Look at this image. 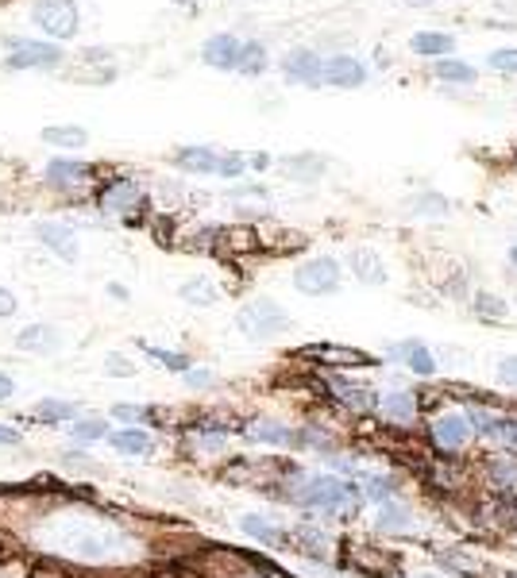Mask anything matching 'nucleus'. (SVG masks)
Masks as SVG:
<instances>
[{
	"label": "nucleus",
	"instance_id": "f257e3e1",
	"mask_svg": "<svg viewBox=\"0 0 517 578\" xmlns=\"http://www.w3.org/2000/svg\"><path fill=\"white\" fill-rule=\"evenodd\" d=\"M294 501L309 505L317 513H352L363 501V489H359L352 479H336V474H309L306 486L294 489Z\"/></svg>",
	"mask_w": 517,
	"mask_h": 578
},
{
	"label": "nucleus",
	"instance_id": "f03ea898",
	"mask_svg": "<svg viewBox=\"0 0 517 578\" xmlns=\"http://www.w3.org/2000/svg\"><path fill=\"white\" fill-rule=\"evenodd\" d=\"M236 328L248 340H275V336H282L286 328H294V321H290V312H286L278 301L258 297V301H248V305L236 312Z\"/></svg>",
	"mask_w": 517,
	"mask_h": 578
},
{
	"label": "nucleus",
	"instance_id": "7ed1b4c3",
	"mask_svg": "<svg viewBox=\"0 0 517 578\" xmlns=\"http://www.w3.org/2000/svg\"><path fill=\"white\" fill-rule=\"evenodd\" d=\"M32 23L42 35H51V42L54 39H74L78 35V5L74 0H35Z\"/></svg>",
	"mask_w": 517,
	"mask_h": 578
},
{
	"label": "nucleus",
	"instance_id": "20e7f679",
	"mask_svg": "<svg viewBox=\"0 0 517 578\" xmlns=\"http://www.w3.org/2000/svg\"><path fill=\"white\" fill-rule=\"evenodd\" d=\"M62 47L59 42H42V39H12L5 66L8 70H54L62 66Z\"/></svg>",
	"mask_w": 517,
	"mask_h": 578
},
{
	"label": "nucleus",
	"instance_id": "39448f33",
	"mask_svg": "<svg viewBox=\"0 0 517 578\" xmlns=\"http://www.w3.org/2000/svg\"><path fill=\"white\" fill-rule=\"evenodd\" d=\"M294 285L301 289V294L309 297H321V294H336L340 289V266L336 258H309V263H301L294 270Z\"/></svg>",
	"mask_w": 517,
	"mask_h": 578
},
{
	"label": "nucleus",
	"instance_id": "423d86ee",
	"mask_svg": "<svg viewBox=\"0 0 517 578\" xmlns=\"http://www.w3.org/2000/svg\"><path fill=\"white\" fill-rule=\"evenodd\" d=\"M367 81L363 62H355L352 54H333L321 58V85H336V89H359Z\"/></svg>",
	"mask_w": 517,
	"mask_h": 578
},
{
	"label": "nucleus",
	"instance_id": "0eeeda50",
	"mask_svg": "<svg viewBox=\"0 0 517 578\" xmlns=\"http://www.w3.org/2000/svg\"><path fill=\"white\" fill-rule=\"evenodd\" d=\"M35 239H39L47 251L59 255L62 263H74V258H78L74 228H66V224H59V220H39V224H35Z\"/></svg>",
	"mask_w": 517,
	"mask_h": 578
},
{
	"label": "nucleus",
	"instance_id": "6e6552de",
	"mask_svg": "<svg viewBox=\"0 0 517 578\" xmlns=\"http://www.w3.org/2000/svg\"><path fill=\"white\" fill-rule=\"evenodd\" d=\"M390 359H398L401 367H406L409 374H418V378H433L437 374V359L433 351L421 343V340H401L390 347Z\"/></svg>",
	"mask_w": 517,
	"mask_h": 578
},
{
	"label": "nucleus",
	"instance_id": "1a4fd4ad",
	"mask_svg": "<svg viewBox=\"0 0 517 578\" xmlns=\"http://www.w3.org/2000/svg\"><path fill=\"white\" fill-rule=\"evenodd\" d=\"M240 51H243V42L236 35H209L205 39V47H201V58H205V66L212 70H240Z\"/></svg>",
	"mask_w": 517,
	"mask_h": 578
},
{
	"label": "nucleus",
	"instance_id": "9d476101",
	"mask_svg": "<svg viewBox=\"0 0 517 578\" xmlns=\"http://www.w3.org/2000/svg\"><path fill=\"white\" fill-rule=\"evenodd\" d=\"M89 173H93L89 163H78V158H54V163H47V170H42V178H47V185H54V190H74V185H81Z\"/></svg>",
	"mask_w": 517,
	"mask_h": 578
},
{
	"label": "nucleus",
	"instance_id": "9b49d317",
	"mask_svg": "<svg viewBox=\"0 0 517 578\" xmlns=\"http://www.w3.org/2000/svg\"><path fill=\"white\" fill-rule=\"evenodd\" d=\"M471 436V428H467V416L464 413H444L437 416V424H433V440L437 447H444V452H456V447H464Z\"/></svg>",
	"mask_w": 517,
	"mask_h": 578
},
{
	"label": "nucleus",
	"instance_id": "f8f14e48",
	"mask_svg": "<svg viewBox=\"0 0 517 578\" xmlns=\"http://www.w3.org/2000/svg\"><path fill=\"white\" fill-rule=\"evenodd\" d=\"M286 78L290 81H306V85H321V54H313V51H294V54H286Z\"/></svg>",
	"mask_w": 517,
	"mask_h": 578
},
{
	"label": "nucleus",
	"instance_id": "ddd939ff",
	"mask_svg": "<svg viewBox=\"0 0 517 578\" xmlns=\"http://www.w3.org/2000/svg\"><path fill=\"white\" fill-rule=\"evenodd\" d=\"M139 185L136 182H127V178H120V182H112L105 193H100V212H132L136 205H139Z\"/></svg>",
	"mask_w": 517,
	"mask_h": 578
},
{
	"label": "nucleus",
	"instance_id": "4468645a",
	"mask_svg": "<svg viewBox=\"0 0 517 578\" xmlns=\"http://www.w3.org/2000/svg\"><path fill=\"white\" fill-rule=\"evenodd\" d=\"M248 436L255 443H270V447H301V432H294L290 424H275V421H255L248 428Z\"/></svg>",
	"mask_w": 517,
	"mask_h": 578
},
{
	"label": "nucleus",
	"instance_id": "2eb2a0df",
	"mask_svg": "<svg viewBox=\"0 0 517 578\" xmlns=\"http://www.w3.org/2000/svg\"><path fill=\"white\" fill-rule=\"evenodd\" d=\"M348 266H352V274L363 285H382L386 282V266H382V258L375 255V251H367V247H355L352 255H348Z\"/></svg>",
	"mask_w": 517,
	"mask_h": 578
},
{
	"label": "nucleus",
	"instance_id": "dca6fc26",
	"mask_svg": "<svg viewBox=\"0 0 517 578\" xmlns=\"http://www.w3.org/2000/svg\"><path fill=\"white\" fill-rule=\"evenodd\" d=\"M359 482V489H363V498H371V501H394V494H398V479H390V474H379V471H359L355 474Z\"/></svg>",
	"mask_w": 517,
	"mask_h": 578
},
{
	"label": "nucleus",
	"instance_id": "f3484780",
	"mask_svg": "<svg viewBox=\"0 0 517 578\" xmlns=\"http://www.w3.org/2000/svg\"><path fill=\"white\" fill-rule=\"evenodd\" d=\"M59 343H62V336L51 324H32V328H24L20 336H16L20 351H54Z\"/></svg>",
	"mask_w": 517,
	"mask_h": 578
},
{
	"label": "nucleus",
	"instance_id": "a211bd4d",
	"mask_svg": "<svg viewBox=\"0 0 517 578\" xmlns=\"http://www.w3.org/2000/svg\"><path fill=\"white\" fill-rule=\"evenodd\" d=\"M108 443L117 447L120 455H151V447H155V440H151L143 428H120V432H108Z\"/></svg>",
	"mask_w": 517,
	"mask_h": 578
},
{
	"label": "nucleus",
	"instance_id": "6ab92c4d",
	"mask_svg": "<svg viewBox=\"0 0 517 578\" xmlns=\"http://www.w3.org/2000/svg\"><path fill=\"white\" fill-rule=\"evenodd\" d=\"M379 409H382V416L406 424V421H413V413H418V401H413V394H406V389H390V394L379 397Z\"/></svg>",
	"mask_w": 517,
	"mask_h": 578
},
{
	"label": "nucleus",
	"instance_id": "aec40b11",
	"mask_svg": "<svg viewBox=\"0 0 517 578\" xmlns=\"http://www.w3.org/2000/svg\"><path fill=\"white\" fill-rule=\"evenodd\" d=\"M240 528L248 532L251 540H258V544H263V547H278V540L286 536L282 528H275L267 517H258V513H243V517H240Z\"/></svg>",
	"mask_w": 517,
	"mask_h": 578
},
{
	"label": "nucleus",
	"instance_id": "412c9836",
	"mask_svg": "<svg viewBox=\"0 0 517 578\" xmlns=\"http://www.w3.org/2000/svg\"><path fill=\"white\" fill-rule=\"evenodd\" d=\"M178 166L193 170V173H217L221 154L212 151V147H182L178 151Z\"/></svg>",
	"mask_w": 517,
	"mask_h": 578
},
{
	"label": "nucleus",
	"instance_id": "4be33fe9",
	"mask_svg": "<svg viewBox=\"0 0 517 578\" xmlns=\"http://www.w3.org/2000/svg\"><path fill=\"white\" fill-rule=\"evenodd\" d=\"M452 51H456V39L452 35H440V32H418V35H413V54L448 58Z\"/></svg>",
	"mask_w": 517,
	"mask_h": 578
},
{
	"label": "nucleus",
	"instance_id": "5701e85b",
	"mask_svg": "<svg viewBox=\"0 0 517 578\" xmlns=\"http://www.w3.org/2000/svg\"><path fill=\"white\" fill-rule=\"evenodd\" d=\"M178 294H182L185 305H201V309H209V305H217V301H221V289L212 285L209 278H193V282H185V285L178 289Z\"/></svg>",
	"mask_w": 517,
	"mask_h": 578
},
{
	"label": "nucleus",
	"instance_id": "b1692460",
	"mask_svg": "<svg viewBox=\"0 0 517 578\" xmlns=\"http://www.w3.org/2000/svg\"><path fill=\"white\" fill-rule=\"evenodd\" d=\"M85 127H74V124H66V127H42V143L47 147H70V151H78L85 147Z\"/></svg>",
	"mask_w": 517,
	"mask_h": 578
},
{
	"label": "nucleus",
	"instance_id": "393cba45",
	"mask_svg": "<svg viewBox=\"0 0 517 578\" xmlns=\"http://www.w3.org/2000/svg\"><path fill=\"white\" fill-rule=\"evenodd\" d=\"M375 525L382 532H406L409 528V509H406V505H398V501H382Z\"/></svg>",
	"mask_w": 517,
	"mask_h": 578
},
{
	"label": "nucleus",
	"instance_id": "a878e982",
	"mask_svg": "<svg viewBox=\"0 0 517 578\" xmlns=\"http://www.w3.org/2000/svg\"><path fill=\"white\" fill-rule=\"evenodd\" d=\"M406 209H409L413 216H444V212L452 209V200L440 197V193H413V197L406 200Z\"/></svg>",
	"mask_w": 517,
	"mask_h": 578
},
{
	"label": "nucleus",
	"instance_id": "bb28decb",
	"mask_svg": "<svg viewBox=\"0 0 517 578\" xmlns=\"http://www.w3.org/2000/svg\"><path fill=\"white\" fill-rule=\"evenodd\" d=\"M433 74H437L440 81H456V85L475 81V70H471L467 62H456V58H437V62H433Z\"/></svg>",
	"mask_w": 517,
	"mask_h": 578
},
{
	"label": "nucleus",
	"instance_id": "cd10ccee",
	"mask_svg": "<svg viewBox=\"0 0 517 578\" xmlns=\"http://www.w3.org/2000/svg\"><path fill=\"white\" fill-rule=\"evenodd\" d=\"M267 62H270V58H267V47H258V42H243V51H240V70H236V74H263V70H267Z\"/></svg>",
	"mask_w": 517,
	"mask_h": 578
},
{
	"label": "nucleus",
	"instance_id": "c85d7f7f",
	"mask_svg": "<svg viewBox=\"0 0 517 578\" xmlns=\"http://www.w3.org/2000/svg\"><path fill=\"white\" fill-rule=\"evenodd\" d=\"M66 436L78 440V443L108 440V424H105V421H74V424H66Z\"/></svg>",
	"mask_w": 517,
	"mask_h": 578
},
{
	"label": "nucleus",
	"instance_id": "c756f323",
	"mask_svg": "<svg viewBox=\"0 0 517 578\" xmlns=\"http://www.w3.org/2000/svg\"><path fill=\"white\" fill-rule=\"evenodd\" d=\"M35 413H39L47 424H62V421H74L78 405H70V401H39Z\"/></svg>",
	"mask_w": 517,
	"mask_h": 578
},
{
	"label": "nucleus",
	"instance_id": "7c9ffc66",
	"mask_svg": "<svg viewBox=\"0 0 517 578\" xmlns=\"http://www.w3.org/2000/svg\"><path fill=\"white\" fill-rule=\"evenodd\" d=\"M486 436H494V440H502V443H517V416H494Z\"/></svg>",
	"mask_w": 517,
	"mask_h": 578
},
{
	"label": "nucleus",
	"instance_id": "2f4dec72",
	"mask_svg": "<svg viewBox=\"0 0 517 578\" xmlns=\"http://www.w3.org/2000/svg\"><path fill=\"white\" fill-rule=\"evenodd\" d=\"M243 170H248V154H236V151L221 154V166H217L221 178H243Z\"/></svg>",
	"mask_w": 517,
	"mask_h": 578
},
{
	"label": "nucleus",
	"instance_id": "473e14b6",
	"mask_svg": "<svg viewBox=\"0 0 517 578\" xmlns=\"http://www.w3.org/2000/svg\"><path fill=\"white\" fill-rule=\"evenodd\" d=\"M147 355H151V359H159V363H163L166 370H178V374H185V370H190V359H185V355H178V351H163V347H147Z\"/></svg>",
	"mask_w": 517,
	"mask_h": 578
},
{
	"label": "nucleus",
	"instance_id": "72a5a7b5",
	"mask_svg": "<svg viewBox=\"0 0 517 578\" xmlns=\"http://www.w3.org/2000/svg\"><path fill=\"white\" fill-rule=\"evenodd\" d=\"M112 416H117V421H127V424H143V421H147V405H112Z\"/></svg>",
	"mask_w": 517,
	"mask_h": 578
},
{
	"label": "nucleus",
	"instance_id": "f704fd0d",
	"mask_svg": "<svg viewBox=\"0 0 517 578\" xmlns=\"http://www.w3.org/2000/svg\"><path fill=\"white\" fill-rule=\"evenodd\" d=\"M491 474H494L498 482H506V486H517V459H513V455H502V459H494Z\"/></svg>",
	"mask_w": 517,
	"mask_h": 578
},
{
	"label": "nucleus",
	"instance_id": "c9c22d12",
	"mask_svg": "<svg viewBox=\"0 0 517 578\" xmlns=\"http://www.w3.org/2000/svg\"><path fill=\"white\" fill-rule=\"evenodd\" d=\"M475 312L479 316H506V301H498L494 294H479L475 297Z\"/></svg>",
	"mask_w": 517,
	"mask_h": 578
},
{
	"label": "nucleus",
	"instance_id": "e433bc0d",
	"mask_svg": "<svg viewBox=\"0 0 517 578\" xmlns=\"http://www.w3.org/2000/svg\"><path fill=\"white\" fill-rule=\"evenodd\" d=\"M486 62H491V70H498V74H517V51H494Z\"/></svg>",
	"mask_w": 517,
	"mask_h": 578
},
{
	"label": "nucleus",
	"instance_id": "4c0bfd02",
	"mask_svg": "<svg viewBox=\"0 0 517 578\" xmlns=\"http://www.w3.org/2000/svg\"><path fill=\"white\" fill-rule=\"evenodd\" d=\"M105 374H112V378H132L136 363H127L124 355H108V359H105Z\"/></svg>",
	"mask_w": 517,
	"mask_h": 578
},
{
	"label": "nucleus",
	"instance_id": "58836bf2",
	"mask_svg": "<svg viewBox=\"0 0 517 578\" xmlns=\"http://www.w3.org/2000/svg\"><path fill=\"white\" fill-rule=\"evenodd\" d=\"M467 428L471 432H479V436H486L491 432V421H494V413H486V409H467Z\"/></svg>",
	"mask_w": 517,
	"mask_h": 578
},
{
	"label": "nucleus",
	"instance_id": "ea45409f",
	"mask_svg": "<svg viewBox=\"0 0 517 578\" xmlns=\"http://www.w3.org/2000/svg\"><path fill=\"white\" fill-rule=\"evenodd\" d=\"M498 382H506V386H517V355H506V359H498Z\"/></svg>",
	"mask_w": 517,
	"mask_h": 578
},
{
	"label": "nucleus",
	"instance_id": "a19ab883",
	"mask_svg": "<svg viewBox=\"0 0 517 578\" xmlns=\"http://www.w3.org/2000/svg\"><path fill=\"white\" fill-rule=\"evenodd\" d=\"M16 309H20L16 294H12V289H0V321H5V316H16Z\"/></svg>",
	"mask_w": 517,
	"mask_h": 578
},
{
	"label": "nucleus",
	"instance_id": "79ce46f5",
	"mask_svg": "<svg viewBox=\"0 0 517 578\" xmlns=\"http://www.w3.org/2000/svg\"><path fill=\"white\" fill-rule=\"evenodd\" d=\"M182 378H185V382H190L193 389H205V386H212V382H217V378H212V374H209V370H185V374H182Z\"/></svg>",
	"mask_w": 517,
	"mask_h": 578
},
{
	"label": "nucleus",
	"instance_id": "37998d69",
	"mask_svg": "<svg viewBox=\"0 0 517 578\" xmlns=\"http://www.w3.org/2000/svg\"><path fill=\"white\" fill-rule=\"evenodd\" d=\"M20 443V432L12 424H0V447H16Z\"/></svg>",
	"mask_w": 517,
	"mask_h": 578
},
{
	"label": "nucleus",
	"instance_id": "c03bdc74",
	"mask_svg": "<svg viewBox=\"0 0 517 578\" xmlns=\"http://www.w3.org/2000/svg\"><path fill=\"white\" fill-rule=\"evenodd\" d=\"M12 394H16V382H12L8 374H0V401H5V397H12Z\"/></svg>",
	"mask_w": 517,
	"mask_h": 578
},
{
	"label": "nucleus",
	"instance_id": "a18cd8bd",
	"mask_svg": "<svg viewBox=\"0 0 517 578\" xmlns=\"http://www.w3.org/2000/svg\"><path fill=\"white\" fill-rule=\"evenodd\" d=\"M267 163H270V158H267V154H248V166H255V170H263Z\"/></svg>",
	"mask_w": 517,
	"mask_h": 578
},
{
	"label": "nucleus",
	"instance_id": "49530a36",
	"mask_svg": "<svg viewBox=\"0 0 517 578\" xmlns=\"http://www.w3.org/2000/svg\"><path fill=\"white\" fill-rule=\"evenodd\" d=\"M398 5H406V8H428V5H437V0H398Z\"/></svg>",
	"mask_w": 517,
	"mask_h": 578
},
{
	"label": "nucleus",
	"instance_id": "de8ad7c7",
	"mask_svg": "<svg viewBox=\"0 0 517 578\" xmlns=\"http://www.w3.org/2000/svg\"><path fill=\"white\" fill-rule=\"evenodd\" d=\"M174 5H197V0H174Z\"/></svg>",
	"mask_w": 517,
	"mask_h": 578
},
{
	"label": "nucleus",
	"instance_id": "09e8293b",
	"mask_svg": "<svg viewBox=\"0 0 517 578\" xmlns=\"http://www.w3.org/2000/svg\"><path fill=\"white\" fill-rule=\"evenodd\" d=\"M421 578H437V574H421Z\"/></svg>",
	"mask_w": 517,
	"mask_h": 578
},
{
	"label": "nucleus",
	"instance_id": "8fccbe9b",
	"mask_svg": "<svg viewBox=\"0 0 517 578\" xmlns=\"http://www.w3.org/2000/svg\"><path fill=\"white\" fill-rule=\"evenodd\" d=\"M232 5H243V0H232Z\"/></svg>",
	"mask_w": 517,
	"mask_h": 578
},
{
	"label": "nucleus",
	"instance_id": "3c124183",
	"mask_svg": "<svg viewBox=\"0 0 517 578\" xmlns=\"http://www.w3.org/2000/svg\"><path fill=\"white\" fill-rule=\"evenodd\" d=\"M513 263H517V251H513Z\"/></svg>",
	"mask_w": 517,
	"mask_h": 578
}]
</instances>
